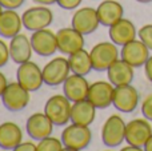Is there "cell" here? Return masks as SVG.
<instances>
[{
    "mask_svg": "<svg viewBox=\"0 0 152 151\" xmlns=\"http://www.w3.org/2000/svg\"><path fill=\"white\" fill-rule=\"evenodd\" d=\"M16 80L29 92H35L40 90V87L44 84L43 68H40L32 60L19 64L18 71H16Z\"/></svg>",
    "mask_w": 152,
    "mask_h": 151,
    "instance_id": "cell-7",
    "label": "cell"
},
{
    "mask_svg": "<svg viewBox=\"0 0 152 151\" xmlns=\"http://www.w3.org/2000/svg\"><path fill=\"white\" fill-rule=\"evenodd\" d=\"M81 1H83V0H56V4L60 8H63V10L74 11L80 7Z\"/></svg>",
    "mask_w": 152,
    "mask_h": 151,
    "instance_id": "cell-30",
    "label": "cell"
},
{
    "mask_svg": "<svg viewBox=\"0 0 152 151\" xmlns=\"http://www.w3.org/2000/svg\"><path fill=\"white\" fill-rule=\"evenodd\" d=\"M23 26L26 29L31 32L44 29L52 24L53 21V12L47 5H35L28 10H26L21 15Z\"/></svg>",
    "mask_w": 152,
    "mask_h": 151,
    "instance_id": "cell-6",
    "label": "cell"
},
{
    "mask_svg": "<svg viewBox=\"0 0 152 151\" xmlns=\"http://www.w3.org/2000/svg\"><path fill=\"white\" fill-rule=\"evenodd\" d=\"M144 74H145V78L152 83V55L148 58V60L144 64Z\"/></svg>",
    "mask_w": 152,
    "mask_h": 151,
    "instance_id": "cell-33",
    "label": "cell"
},
{
    "mask_svg": "<svg viewBox=\"0 0 152 151\" xmlns=\"http://www.w3.org/2000/svg\"><path fill=\"white\" fill-rule=\"evenodd\" d=\"M63 151H80V150H76V149H71V147H64Z\"/></svg>",
    "mask_w": 152,
    "mask_h": 151,
    "instance_id": "cell-38",
    "label": "cell"
},
{
    "mask_svg": "<svg viewBox=\"0 0 152 151\" xmlns=\"http://www.w3.org/2000/svg\"><path fill=\"white\" fill-rule=\"evenodd\" d=\"M7 86H8L7 78H5V75L3 74L1 71H0V98H1V95H3V92H4V90L7 88Z\"/></svg>",
    "mask_w": 152,
    "mask_h": 151,
    "instance_id": "cell-34",
    "label": "cell"
},
{
    "mask_svg": "<svg viewBox=\"0 0 152 151\" xmlns=\"http://www.w3.org/2000/svg\"><path fill=\"white\" fill-rule=\"evenodd\" d=\"M4 151H5V150H4Z\"/></svg>",
    "mask_w": 152,
    "mask_h": 151,
    "instance_id": "cell-42",
    "label": "cell"
},
{
    "mask_svg": "<svg viewBox=\"0 0 152 151\" xmlns=\"http://www.w3.org/2000/svg\"><path fill=\"white\" fill-rule=\"evenodd\" d=\"M150 48L144 44L140 39H135L127 43L120 50V59L131 64L134 68L144 67L145 62L150 58Z\"/></svg>",
    "mask_w": 152,
    "mask_h": 151,
    "instance_id": "cell-12",
    "label": "cell"
},
{
    "mask_svg": "<svg viewBox=\"0 0 152 151\" xmlns=\"http://www.w3.org/2000/svg\"><path fill=\"white\" fill-rule=\"evenodd\" d=\"M72 102L64 94H56L48 98L44 104V112L55 126H66L71 122Z\"/></svg>",
    "mask_w": 152,
    "mask_h": 151,
    "instance_id": "cell-2",
    "label": "cell"
},
{
    "mask_svg": "<svg viewBox=\"0 0 152 151\" xmlns=\"http://www.w3.org/2000/svg\"><path fill=\"white\" fill-rule=\"evenodd\" d=\"M11 59L10 55V45L0 39V67H4Z\"/></svg>",
    "mask_w": 152,
    "mask_h": 151,
    "instance_id": "cell-29",
    "label": "cell"
},
{
    "mask_svg": "<svg viewBox=\"0 0 152 151\" xmlns=\"http://www.w3.org/2000/svg\"><path fill=\"white\" fill-rule=\"evenodd\" d=\"M12 151H37V144H35L34 142H21Z\"/></svg>",
    "mask_w": 152,
    "mask_h": 151,
    "instance_id": "cell-32",
    "label": "cell"
},
{
    "mask_svg": "<svg viewBox=\"0 0 152 151\" xmlns=\"http://www.w3.org/2000/svg\"><path fill=\"white\" fill-rule=\"evenodd\" d=\"M31 43L34 52L39 56H51L59 51L58 47V39L56 34L51 31L50 28L39 29V31L32 32L31 35Z\"/></svg>",
    "mask_w": 152,
    "mask_h": 151,
    "instance_id": "cell-14",
    "label": "cell"
},
{
    "mask_svg": "<svg viewBox=\"0 0 152 151\" xmlns=\"http://www.w3.org/2000/svg\"><path fill=\"white\" fill-rule=\"evenodd\" d=\"M137 3H143V4H147V3H151L152 0H136Z\"/></svg>",
    "mask_w": 152,
    "mask_h": 151,
    "instance_id": "cell-39",
    "label": "cell"
},
{
    "mask_svg": "<svg viewBox=\"0 0 152 151\" xmlns=\"http://www.w3.org/2000/svg\"><path fill=\"white\" fill-rule=\"evenodd\" d=\"M120 151H144L143 147H137V146H132V144H127L126 147L120 149Z\"/></svg>",
    "mask_w": 152,
    "mask_h": 151,
    "instance_id": "cell-35",
    "label": "cell"
},
{
    "mask_svg": "<svg viewBox=\"0 0 152 151\" xmlns=\"http://www.w3.org/2000/svg\"><path fill=\"white\" fill-rule=\"evenodd\" d=\"M113 91L115 86L111 82H104V80H97L89 86L88 91V100L94 104L96 108H107L112 106L113 102Z\"/></svg>",
    "mask_w": 152,
    "mask_h": 151,
    "instance_id": "cell-16",
    "label": "cell"
},
{
    "mask_svg": "<svg viewBox=\"0 0 152 151\" xmlns=\"http://www.w3.org/2000/svg\"><path fill=\"white\" fill-rule=\"evenodd\" d=\"M32 1H35L36 4H39V5H52V4H55L56 3V0H32Z\"/></svg>",
    "mask_w": 152,
    "mask_h": 151,
    "instance_id": "cell-36",
    "label": "cell"
},
{
    "mask_svg": "<svg viewBox=\"0 0 152 151\" xmlns=\"http://www.w3.org/2000/svg\"><path fill=\"white\" fill-rule=\"evenodd\" d=\"M142 114L145 119L152 122V94L147 95L142 102Z\"/></svg>",
    "mask_w": 152,
    "mask_h": 151,
    "instance_id": "cell-28",
    "label": "cell"
},
{
    "mask_svg": "<svg viewBox=\"0 0 152 151\" xmlns=\"http://www.w3.org/2000/svg\"><path fill=\"white\" fill-rule=\"evenodd\" d=\"M61 142L64 147H71L76 150H84L88 147L92 139V133L89 126L71 123L61 133Z\"/></svg>",
    "mask_w": 152,
    "mask_h": 151,
    "instance_id": "cell-8",
    "label": "cell"
},
{
    "mask_svg": "<svg viewBox=\"0 0 152 151\" xmlns=\"http://www.w3.org/2000/svg\"><path fill=\"white\" fill-rule=\"evenodd\" d=\"M137 37L152 51V24H145L137 29Z\"/></svg>",
    "mask_w": 152,
    "mask_h": 151,
    "instance_id": "cell-27",
    "label": "cell"
},
{
    "mask_svg": "<svg viewBox=\"0 0 152 151\" xmlns=\"http://www.w3.org/2000/svg\"><path fill=\"white\" fill-rule=\"evenodd\" d=\"M104 151H112V150H104Z\"/></svg>",
    "mask_w": 152,
    "mask_h": 151,
    "instance_id": "cell-41",
    "label": "cell"
},
{
    "mask_svg": "<svg viewBox=\"0 0 152 151\" xmlns=\"http://www.w3.org/2000/svg\"><path fill=\"white\" fill-rule=\"evenodd\" d=\"M53 122L45 115V112H34L29 115L26 123L27 134L34 141H42L47 136L52 135L53 131Z\"/></svg>",
    "mask_w": 152,
    "mask_h": 151,
    "instance_id": "cell-15",
    "label": "cell"
},
{
    "mask_svg": "<svg viewBox=\"0 0 152 151\" xmlns=\"http://www.w3.org/2000/svg\"><path fill=\"white\" fill-rule=\"evenodd\" d=\"M134 67L124 62L123 59H118L110 68L107 70V78L108 82H111L115 87L124 84H131L135 76Z\"/></svg>",
    "mask_w": 152,
    "mask_h": 151,
    "instance_id": "cell-21",
    "label": "cell"
},
{
    "mask_svg": "<svg viewBox=\"0 0 152 151\" xmlns=\"http://www.w3.org/2000/svg\"><path fill=\"white\" fill-rule=\"evenodd\" d=\"M71 26L75 29H77L80 34H83L84 36L95 32L97 29V27L100 26L96 8L92 7L77 8L74 12V15H72Z\"/></svg>",
    "mask_w": 152,
    "mask_h": 151,
    "instance_id": "cell-11",
    "label": "cell"
},
{
    "mask_svg": "<svg viewBox=\"0 0 152 151\" xmlns=\"http://www.w3.org/2000/svg\"><path fill=\"white\" fill-rule=\"evenodd\" d=\"M94 71L104 72L120 59V51L118 45L112 42H100L95 44L89 51Z\"/></svg>",
    "mask_w": 152,
    "mask_h": 151,
    "instance_id": "cell-1",
    "label": "cell"
},
{
    "mask_svg": "<svg viewBox=\"0 0 152 151\" xmlns=\"http://www.w3.org/2000/svg\"><path fill=\"white\" fill-rule=\"evenodd\" d=\"M26 0H0V4L4 10H18L24 4Z\"/></svg>",
    "mask_w": 152,
    "mask_h": 151,
    "instance_id": "cell-31",
    "label": "cell"
},
{
    "mask_svg": "<svg viewBox=\"0 0 152 151\" xmlns=\"http://www.w3.org/2000/svg\"><path fill=\"white\" fill-rule=\"evenodd\" d=\"M152 135V126L145 118L132 119L126 126V142L132 146L144 147L147 141Z\"/></svg>",
    "mask_w": 152,
    "mask_h": 151,
    "instance_id": "cell-10",
    "label": "cell"
},
{
    "mask_svg": "<svg viewBox=\"0 0 152 151\" xmlns=\"http://www.w3.org/2000/svg\"><path fill=\"white\" fill-rule=\"evenodd\" d=\"M64 144L61 139L55 136H47L37 142V151H63Z\"/></svg>",
    "mask_w": 152,
    "mask_h": 151,
    "instance_id": "cell-26",
    "label": "cell"
},
{
    "mask_svg": "<svg viewBox=\"0 0 152 151\" xmlns=\"http://www.w3.org/2000/svg\"><path fill=\"white\" fill-rule=\"evenodd\" d=\"M99 21L102 26L111 27L124 18V8L118 0H103L96 7Z\"/></svg>",
    "mask_w": 152,
    "mask_h": 151,
    "instance_id": "cell-20",
    "label": "cell"
},
{
    "mask_svg": "<svg viewBox=\"0 0 152 151\" xmlns=\"http://www.w3.org/2000/svg\"><path fill=\"white\" fill-rule=\"evenodd\" d=\"M3 11H4V8H3V7H1V4H0V15H1Z\"/></svg>",
    "mask_w": 152,
    "mask_h": 151,
    "instance_id": "cell-40",
    "label": "cell"
},
{
    "mask_svg": "<svg viewBox=\"0 0 152 151\" xmlns=\"http://www.w3.org/2000/svg\"><path fill=\"white\" fill-rule=\"evenodd\" d=\"M68 63H69V67H71L72 74L86 76V75H88L94 70L92 60H91V54H89V51L84 50V48L68 55Z\"/></svg>",
    "mask_w": 152,
    "mask_h": 151,
    "instance_id": "cell-25",
    "label": "cell"
},
{
    "mask_svg": "<svg viewBox=\"0 0 152 151\" xmlns=\"http://www.w3.org/2000/svg\"><path fill=\"white\" fill-rule=\"evenodd\" d=\"M108 35H110L111 42L115 43L116 45L123 47L124 44L136 39L137 29L129 19L123 18L111 27H108Z\"/></svg>",
    "mask_w": 152,
    "mask_h": 151,
    "instance_id": "cell-17",
    "label": "cell"
},
{
    "mask_svg": "<svg viewBox=\"0 0 152 151\" xmlns=\"http://www.w3.org/2000/svg\"><path fill=\"white\" fill-rule=\"evenodd\" d=\"M23 142V131L16 123L4 122L0 125V149L12 151Z\"/></svg>",
    "mask_w": 152,
    "mask_h": 151,
    "instance_id": "cell-23",
    "label": "cell"
},
{
    "mask_svg": "<svg viewBox=\"0 0 152 151\" xmlns=\"http://www.w3.org/2000/svg\"><path fill=\"white\" fill-rule=\"evenodd\" d=\"M139 100H140L139 91L132 84H124L115 87L112 106L118 111L124 112V114L134 112L136 110V107L139 106Z\"/></svg>",
    "mask_w": 152,
    "mask_h": 151,
    "instance_id": "cell-9",
    "label": "cell"
},
{
    "mask_svg": "<svg viewBox=\"0 0 152 151\" xmlns=\"http://www.w3.org/2000/svg\"><path fill=\"white\" fill-rule=\"evenodd\" d=\"M59 51L64 55H71L76 51L84 48V35L80 34L74 27H64L56 32Z\"/></svg>",
    "mask_w": 152,
    "mask_h": 151,
    "instance_id": "cell-13",
    "label": "cell"
},
{
    "mask_svg": "<svg viewBox=\"0 0 152 151\" xmlns=\"http://www.w3.org/2000/svg\"><path fill=\"white\" fill-rule=\"evenodd\" d=\"M10 55L11 60L16 64H21L31 60L34 48H32L31 37H28L26 34H19L10 39Z\"/></svg>",
    "mask_w": 152,
    "mask_h": 151,
    "instance_id": "cell-19",
    "label": "cell"
},
{
    "mask_svg": "<svg viewBox=\"0 0 152 151\" xmlns=\"http://www.w3.org/2000/svg\"><path fill=\"white\" fill-rule=\"evenodd\" d=\"M143 149H144V151H152V135L150 136V139L147 141V143L144 144Z\"/></svg>",
    "mask_w": 152,
    "mask_h": 151,
    "instance_id": "cell-37",
    "label": "cell"
},
{
    "mask_svg": "<svg viewBox=\"0 0 152 151\" xmlns=\"http://www.w3.org/2000/svg\"><path fill=\"white\" fill-rule=\"evenodd\" d=\"M127 123L120 115H110L102 127V142L107 147H118L126 141Z\"/></svg>",
    "mask_w": 152,
    "mask_h": 151,
    "instance_id": "cell-4",
    "label": "cell"
},
{
    "mask_svg": "<svg viewBox=\"0 0 152 151\" xmlns=\"http://www.w3.org/2000/svg\"><path fill=\"white\" fill-rule=\"evenodd\" d=\"M89 83L86 79V76L77 74H71L63 83V94L72 102L84 100L88 98Z\"/></svg>",
    "mask_w": 152,
    "mask_h": 151,
    "instance_id": "cell-18",
    "label": "cell"
},
{
    "mask_svg": "<svg viewBox=\"0 0 152 151\" xmlns=\"http://www.w3.org/2000/svg\"><path fill=\"white\" fill-rule=\"evenodd\" d=\"M96 118V107L88 100H79L72 103L71 108V123L83 126H91Z\"/></svg>",
    "mask_w": 152,
    "mask_h": 151,
    "instance_id": "cell-24",
    "label": "cell"
},
{
    "mask_svg": "<svg viewBox=\"0 0 152 151\" xmlns=\"http://www.w3.org/2000/svg\"><path fill=\"white\" fill-rule=\"evenodd\" d=\"M31 100V92L24 88L20 83L11 82L1 95V102L4 107L11 112H19L28 106Z\"/></svg>",
    "mask_w": 152,
    "mask_h": 151,
    "instance_id": "cell-3",
    "label": "cell"
},
{
    "mask_svg": "<svg viewBox=\"0 0 152 151\" xmlns=\"http://www.w3.org/2000/svg\"><path fill=\"white\" fill-rule=\"evenodd\" d=\"M69 75H71V67L68 63V58H63V56L53 58L43 67L44 84L50 87L63 84Z\"/></svg>",
    "mask_w": 152,
    "mask_h": 151,
    "instance_id": "cell-5",
    "label": "cell"
},
{
    "mask_svg": "<svg viewBox=\"0 0 152 151\" xmlns=\"http://www.w3.org/2000/svg\"><path fill=\"white\" fill-rule=\"evenodd\" d=\"M21 15L16 10H4L0 15V36L5 39H12L13 36L20 34L23 28Z\"/></svg>",
    "mask_w": 152,
    "mask_h": 151,
    "instance_id": "cell-22",
    "label": "cell"
}]
</instances>
